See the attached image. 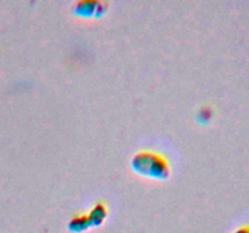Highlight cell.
Instances as JSON below:
<instances>
[{"instance_id": "1", "label": "cell", "mask_w": 249, "mask_h": 233, "mask_svg": "<svg viewBox=\"0 0 249 233\" xmlns=\"http://www.w3.org/2000/svg\"><path fill=\"white\" fill-rule=\"evenodd\" d=\"M134 166L136 170L142 174H147L148 176L163 177L168 174V166L162 158L156 154H138L134 160Z\"/></svg>"}]
</instances>
